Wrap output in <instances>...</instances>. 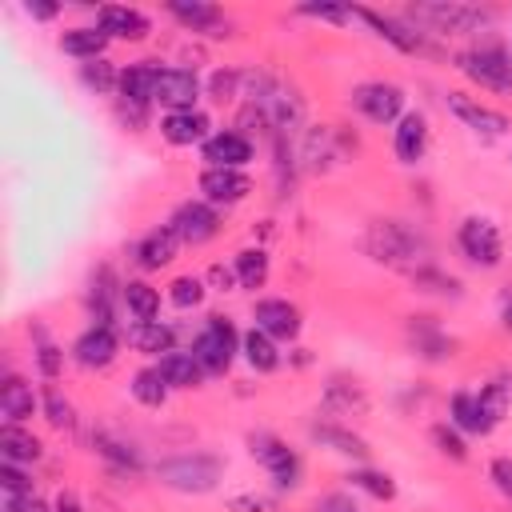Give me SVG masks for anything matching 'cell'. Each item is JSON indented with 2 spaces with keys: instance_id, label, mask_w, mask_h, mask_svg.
<instances>
[{
  "instance_id": "obj_16",
  "label": "cell",
  "mask_w": 512,
  "mask_h": 512,
  "mask_svg": "<svg viewBox=\"0 0 512 512\" xmlns=\"http://www.w3.org/2000/svg\"><path fill=\"white\" fill-rule=\"evenodd\" d=\"M252 316H256V328H264L272 340H292L300 332V312L288 300H256Z\"/></svg>"
},
{
  "instance_id": "obj_35",
  "label": "cell",
  "mask_w": 512,
  "mask_h": 512,
  "mask_svg": "<svg viewBox=\"0 0 512 512\" xmlns=\"http://www.w3.org/2000/svg\"><path fill=\"white\" fill-rule=\"evenodd\" d=\"M348 484L360 488V492H368L372 500H396V484H392L388 472H376V468H352V472H348Z\"/></svg>"
},
{
  "instance_id": "obj_26",
  "label": "cell",
  "mask_w": 512,
  "mask_h": 512,
  "mask_svg": "<svg viewBox=\"0 0 512 512\" xmlns=\"http://www.w3.org/2000/svg\"><path fill=\"white\" fill-rule=\"evenodd\" d=\"M128 344L136 352H148V356H160V352H172V328L160 324V320H136L128 328Z\"/></svg>"
},
{
  "instance_id": "obj_12",
  "label": "cell",
  "mask_w": 512,
  "mask_h": 512,
  "mask_svg": "<svg viewBox=\"0 0 512 512\" xmlns=\"http://www.w3.org/2000/svg\"><path fill=\"white\" fill-rule=\"evenodd\" d=\"M412 16L416 20H432L440 32H472L476 24L488 20V12L468 8V4H416Z\"/></svg>"
},
{
  "instance_id": "obj_38",
  "label": "cell",
  "mask_w": 512,
  "mask_h": 512,
  "mask_svg": "<svg viewBox=\"0 0 512 512\" xmlns=\"http://www.w3.org/2000/svg\"><path fill=\"white\" fill-rule=\"evenodd\" d=\"M92 444H96V452H100V456H108L112 464H120V468H140L136 448H128L124 440H112L108 432H96V436H92Z\"/></svg>"
},
{
  "instance_id": "obj_39",
  "label": "cell",
  "mask_w": 512,
  "mask_h": 512,
  "mask_svg": "<svg viewBox=\"0 0 512 512\" xmlns=\"http://www.w3.org/2000/svg\"><path fill=\"white\" fill-rule=\"evenodd\" d=\"M168 300H172L176 308H196V304L204 300V280H200V276H176V280L168 284Z\"/></svg>"
},
{
  "instance_id": "obj_1",
  "label": "cell",
  "mask_w": 512,
  "mask_h": 512,
  "mask_svg": "<svg viewBox=\"0 0 512 512\" xmlns=\"http://www.w3.org/2000/svg\"><path fill=\"white\" fill-rule=\"evenodd\" d=\"M368 252L384 264H400V268H412V272L424 268L420 264L424 260V240L400 220H376L368 228Z\"/></svg>"
},
{
  "instance_id": "obj_10",
  "label": "cell",
  "mask_w": 512,
  "mask_h": 512,
  "mask_svg": "<svg viewBox=\"0 0 512 512\" xmlns=\"http://www.w3.org/2000/svg\"><path fill=\"white\" fill-rule=\"evenodd\" d=\"M444 104H448V112H452L460 124H468V128H476V132H484V136L508 132V116H504V112H496V108H488V104H480V100H472V96H464V92H448Z\"/></svg>"
},
{
  "instance_id": "obj_30",
  "label": "cell",
  "mask_w": 512,
  "mask_h": 512,
  "mask_svg": "<svg viewBox=\"0 0 512 512\" xmlns=\"http://www.w3.org/2000/svg\"><path fill=\"white\" fill-rule=\"evenodd\" d=\"M476 400H480V416H484V432H492L504 416H508V404H512V388L504 384V380H492V384H484L480 392H476Z\"/></svg>"
},
{
  "instance_id": "obj_7",
  "label": "cell",
  "mask_w": 512,
  "mask_h": 512,
  "mask_svg": "<svg viewBox=\"0 0 512 512\" xmlns=\"http://www.w3.org/2000/svg\"><path fill=\"white\" fill-rule=\"evenodd\" d=\"M248 444H252V456L276 476L280 488H296V484H300V456H296L284 440H276V436H268V432H256Z\"/></svg>"
},
{
  "instance_id": "obj_11",
  "label": "cell",
  "mask_w": 512,
  "mask_h": 512,
  "mask_svg": "<svg viewBox=\"0 0 512 512\" xmlns=\"http://www.w3.org/2000/svg\"><path fill=\"white\" fill-rule=\"evenodd\" d=\"M200 192L208 204H240L252 192V180L240 168H204L200 172Z\"/></svg>"
},
{
  "instance_id": "obj_17",
  "label": "cell",
  "mask_w": 512,
  "mask_h": 512,
  "mask_svg": "<svg viewBox=\"0 0 512 512\" xmlns=\"http://www.w3.org/2000/svg\"><path fill=\"white\" fill-rule=\"evenodd\" d=\"M116 352H120L116 332H112V328H96V324L72 344V356H76V364H84V368H108V364L116 360Z\"/></svg>"
},
{
  "instance_id": "obj_36",
  "label": "cell",
  "mask_w": 512,
  "mask_h": 512,
  "mask_svg": "<svg viewBox=\"0 0 512 512\" xmlns=\"http://www.w3.org/2000/svg\"><path fill=\"white\" fill-rule=\"evenodd\" d=\"M412 340H416V352H424V356H432V360L452 356V340H444L428 320H416V324H412Z\"/></svg>"
},
{
  "instance_id": "obj_28",
  "label": "cell",
  "mask_w": 512,
  "mask_h": 512,
  "mask_svg": "<svg viewBox=\"0 0 512 512\" xmlns=\"http://www.w3.org/2000/svg\"><path fill=\"white\" fill-rule=\"evenodd\" d=\"M120 300H124V308H128L136 320H156V316H160V292H156L152 284H144V280L120 284Z\"/></svg>"
},
{
  "instance_id": "obj_44",
  "label": "cell",
  "mask_w": 512,
  "mask_h": 512,
  "mask_svg": "<svg viewBox=\"0 0 512 512\" xmlns=\"http://www.w3.org/2000/svg\"><path fill=\"white\" fill-rule=\"evenodd\" d=\"M488 480L512 500V456H496V460L488 464Z\"/></svg>"
},
{
  "instance_id": "obj_29",
  "label": "cell",
  "mask_w": 512,
  "mask_h": 512,
  "mask_svg": "<svg viewBox=\"0 0 512 512\" xmlns=\"http://www.w3.org/2000/svg\"><path fill=\"white\" fill-rule=\"evenodd\" d=\"M0 452H4V460H12V464H32V460H40V440H36L32 432H24L20 424H4V432H0Z\"/></svg>"
},
{
  "instance_id": "obj_43",
  "label": "cell",
  "mask_w": 512,
  "mask_h": 512,
  "mask_svg": "<svg viewBox=\"0 0 512 512\" xmlns=\"http://www.w3.org/2000/svg\"><path fill=\"white\" fill-rule=\"evenodd\" d=\"M300 16H316V20L344 24V20L352 16V8H344V4H300Z\"/></svg>"
},
{
  "instance_id": "obj_33",
  "label": "cell",
  "mask_w": 512,
  "mask_h": 512,
  "mask_svg": "<svg viewBox=\"0 0 512 512\" xmlns=\"http://www.w3.org/2000/svg\"><path fill=\"white\" fill-rule=\"evenodd\" d=\"M132 396L144 404V408H160L168 400V380L160 376V368H140L132 376Z\"/></svg>"
},
{
  "instance_id": "obj_20",
  "label": "cell",
  "mask_w": 512,
  "mask_h": 512,
  "mask_svg": "<svg viewBox=\"0 0 512 512\" xmlns=\"http://www.w3.org/2000/svg\"><path fill=\"white\" fill-rule=\"evenodd\" d=\"M400 164H416L428 148V120L420 112H404L400 124H396V140H392Z\"/></svg>"
},
{
  "instance_id": "obj_5",
  "label": "cell",
  "mask_w": 512,
  "mask_h": 512,
  "mask_svg": "<svg viewBox=\"0 0 512 512\" xmlns=\"http://www.w3.org/2000/svg\"><path fill=\"white\" fill-rule=\"evenodd\" d=\"M168 228L180 236V244H208L216 232H220V216H216V208L208 204V200H184L176 212H172V220H168Z\"/></svg>"
},
{
  "instance_id": "obj_42",
  "label": "cell",
  "mask_w": 512,
  "mask_h": 512,
  "mask_svg": "<svg viewBox=\"0 0 512 512\" xmlns=\"http://www.w3.org/2000/svg\"><path fill=\"white\" fill-rule=\"evenodd\" d=\"M0 484H4L8 496H28V492H32V476H28L20 464H12V460L0 464Z\"/></svg>"
},
{
  "instance_id": "obj_51",
  "label": "cell",
  "mask_w": 512,
  "mask_h": 512,
  "mask_svg": "<svg viewBox=\"0 0 512 512\" xmlns=\"http://www.w3.org/2000/svg\"><path fill=\"white\" fill-rule=\"evenodd\" d=\"M232 508H248V512H264V508H268V500H264V496H236V500H232Z\"/></svg>"
},
{
  "instance_id": "obj_32",
  "label": "cell",
  "mask_w": 512,
  "mask_h": 512,
  "mask_svg": "<svg viewBox=\"0 0 512 512\" xmlns=\"http://www.w3.org/2000/svg\"><path fill=\"white\" fill-rule=\"evenodd\" d=\"M312 436H316L320 444H328L332 452H340V456H356V460H364V456H368V444H364L360 436H352L348 428H336V424H316V428H312Z\"/></svg>"
},
{
  "instance_id": "obj_13",
  "label": "cell",
  "mask_w": 512,
  "mask_h": 512,
  "mask_svg": "<svg viewBox=\"0 0 512 512\" xmlns=\"http://www.w3.org/2000/svg\"><path fill=\"white\" fill-rule=\"evenodd\" d=\"M96 24L104 36H116V40H144L152 32L148 16L140 8H124V4H104L96 12Z\"/></svg>"
},
{
  "instance_id": "obj_31",
  "label": "cell",
  "mask_w": 512,
  "mask_h": 512,
  "mask_svg": "<svg viewBox=\"0 0 512 512\" xmlns=\"http://www.w3.org/2000/svg\"><path fill=\"white\" fill-rule=\"evenodd\" d=\"M448 424L452 428H460V432H480L484 436V416H480V400H476V392H456L452 396V404H448Z\"/></svg>"
},
{
  "instance_id": "obj_3",
  "label": "cell",
  "mask_w": 512,
  "mask_h": 512,
  "mask_svg": "<svg viewBox=\"0 0 512 512\" xmlns=\"http://www.w3.org/2000/svg\"><path fill=\"white\" fill-rule=\"evenodd\" d=\"M236 348H240V336L224 316H208L192 340V356L200 360L204 372H228V364L236 360Z\"/></svg>"
},
{
  "instance_id": "obj_24",
  "label": "cell",
  "mask_w": 512,
  "mask_h": 512,
  "mask_svg": "<svg viewBox=\"0 0 512 512\" xmlns=\"http://www.w3.org/2000/svg\"><path fill=\"white\" fill-rule=\"evenodd\" d=\"M156 368H160V376L168 380V388H196L200 376H204V368H200V360L192 356V348H188V352H176V348L164 352Z\"/></svg>"
},
{
  "instance_id": "obj_40",
  "label": "cell",
  "mask_w": 512,
  "mask_h": 512,
  "mask_svg": "<svg viewBox=\"0 0 512 512\" xmlns=\"http://www.w3.org/2000/svg\"><path fill=\"white\" fill-rule=\"evenodd\" d=\"M40 400H44V416H48L56 428H72V424H76V408L60 396V388H44Z\"/></svg>"
},
{
  "instance_id": "obj_19",
  "label": "cell",
  "mask_w": 512,
  "mask_h": 512,
  "mask_svg": "<svg viewBox=\"0 0 512 512\" xmlns=\"http://www.w3.org/2000/svg\"><path fill=\"white\" fill-rule=\"evenodd\" d=\"M156 60H140V64H128V68H120V100L124 104H140V108H148L152 104V84H156Z\"/></svg>"
},
{
  "instance_id": "obj_49",
  "label": "cell",
  "mask_w": 512,
  "mask_h": 512,
  "mask_svg": "<svg viewBox=\"0 0 512 512\" xmlns=\"http://www.w3.org/2000/svg\"><path fill=\"white\" fill-rule=\"evenodd\" d=\"M24 12H28V16H36V20H52V16L60 12V4H36V0H28V4H24Z\"/></svg>"
},
{
  "instance_id": "obj_6",
  "label": "cell",
  "mask_w": 512,
  "mask_h": 512,
  "mask_svg": "<svg viewBox=\"0 0 512 512\" xmlns=\"http://www.w3.org/2000/svg\"><path fill=\"white\" fill-rule=\"evenodd\" d=\"M456 240H460V252H464L472 264H480V268L500 264V252H504V248H500V232H496L492 220H484V216H468V220L460 224Z\"/></svg>"
},
{
  "instance_id": "obj_41",
  "label": "cell",
  "mask_w": 512,
  "mask_h": 512,
  "mask_svg": "<svg viewBox=\"0 0 512 512\" xmlns=\"http://www.w3.org/2000/svg\"><path fill=\"white\" fill-rule=\"evenodd\" d=\"M432 444H436L444 456H452V460H468V448H464V440H460V428H452V424H436V428H432Z\"/></svg>"
},
{
  "instance_id": "obj_45",
  "label": "cell",
  "mask_w": 512,
  "mask_h": 512,
  "mask_svg": "<svg viewBox=\"0 0 512 512\" xmlns=\"http://www.w3.org/2000/svg\"><path fill=\"white\" fill-rule=\"evenodd\" d=\"M36 364H40V372L52 380V376L60 372V348L48 344V340H40V348H36Z\"/></svg>"
},
{
  "instance_id": "obj_14",
  "label": "cell",
  "mask_w": 512,
  "mask_h": 512,
  "mask_svg": "<svg viewBox=\"0 0 512 512\" xmlns=\"http://www.w3.org/2000/svg\"><path fill=\"white\" fill-rule=\"evenodd\" d=\"M200 152H204L208 168H244L252 160V140L240 132H212Z\"/></svg>"
},
{
  "instance_id": "obj_48",
  "label": "cell",
  "mask_w": 512,
  "mask_h": 512,
  "mask_svg": "<svg viewBox=\"0 0 512 512\" xmlns=\"http://www.w3.org/2000/svg\"><path fill=\"white\" fill-rule=\"evenodd\" d=\"M232 88H236V76H232V72H216V76H212V96H216V100H228Z\"/></svg>"
},
{
  "instance_id": "obj_9",
  "label": "cell",
  "mask_w": 512,
  "mask_h": 512,
  "mask_svg": "<svg viewBox=\"0 0 512 512\" xmlns=\"http://www.w3.org/2000/svg\"><path fill=\"white\" fill-rule=\"evenodd\" d=\"M196 96H200V80H196V72H188V68H160V72H156L152 100L164 104L168 112H184V108H192Z\"/></svg>"
},
{
  "instance_id": "obj_21",
  "label": "cell",
  "mask_w": 512,
  "mask_h": 512,
  "mask_svg": "<svg viewBox=\"0 0 512 512\" xmlns=\"http://www.w3.org/2000/svg\"><path fill=\"white\" fill-rule=\"evenodd\" d=\"M176 248H180V236L164 224V228H152L140 244H136V260H140V268H164V264H172V256H176Z\"/></svg>"
},
{
  "instance_id": "obj_4",
  "label": "cell",
  "mask_w": 512,
  "mask_h": 512,
  "mask_svg": "<svg viewBox=\"0 0 512 512\" xmlns=\"http://www.w3.org/2000/svg\"><path fill=\"white\" fill-rule=\"evenodd\" d=\"M456 68L476 80L480 88H492V92H512V56L496 44L488 48H468L456 56Z\"/></svg>"
},
{
  "instance_id": "obj_34",
  "label": "cell",
  "mask_w": 512,
  "mask_h": 512,
  "mask_svg": "<svg viewBox=\"0 0 512 512\" xmlns=\"http://www.w3.org/2000/svg\"><path fill=\"white\" fill-rule=\"evenodd\" d=\"M232 268H236V280H240L244 288H260V284L268 280V256H264L260 248H244V252H236Z\"/></svg>"
},
{
  "instance_id": "obj_37",
  "label": "cell",
  "mask_w": 512,
  "mask_h": 512,
  "mask_svg": "<svg viewBox=\"0 0 512 512\" xmlns=\"http://www.w3.org/2000/svg\"><path fill=\"white\" fill-rule=\"evenodd\" d=\"M80 80H84L88 88H96V92H116V88H120V72H116L108 60H88V64H80Z\"/></svg>"
},
{
  "instance_id": "obj_8",
  "label": "cell",
  "mask_w": 512,
  "mask_h": 512,
  "mask_svg": "<svg viewBox=\"0 0 512 512\" xmlns=\"http://www.w3.org/2000/svg\"><path fill=\"white\" fill-rule=\"evenodd\" d=\"M352 104L372 120V124H392L404 116V92L396 84H384V80H372V84H360L352 92Z\"/></svg>"
},
{
  "instance_id": "obj_25",
  "label": "cell",
  "mask_w": 512,
  "mask_h": 512,
  "mask_svg": "<svg viewBox=\"0 0 512 512\" xmlns=\"http://www.w3.org/2000/svg\"><path fill=\"white\" fill-rule=\"evenodd\" d=\"M168 12H172L180 24H188L192 32H208V36H220L216 28H220V24H228V20H224V12H220L216 4H184V0H172V4H168Z\"/></svg>"
},
{
  "instance_id": "obj_53",
  "label": "cell",
  "mask_w": 512,
  "mask_h": 512,
  "mask_svg": "<svg viewBox=\"0 0 512 512\" xmlns=\"http://www.w3.org/2000/svg\"><path fill=\"white\" fill-rule=\"evenodd\" d=\"M352 512H356V508H352Z\"/></svg>"
},
{
  "instance_id": "obj_50",
  "label": "cell",
  "mask_w": 512,
  "mask_h": 512,
  "mask_svg": "<svg viewBox=\"0 0 512 512\" xmlns=\"http://www.w3.org/2000/svg\"><path fill=\"white\" fill-rule=\"evenodd\" d=\"M52 512H84V504L76 500V492H60L56 504H52Z\"/></svg>"
},
{
  "instance_id": "obj_23",
  "label": "cell",
  "mask_w": 512,
  "mask_h": 512,
  "mask_svg": "<svg viewBox=\"0 0 512 512\" xmlns=\"http://www.w3.org/2000/svg\"><path fill=\"white\" fill-rule=\"evenodd\" d=\"M60 48L68 52V56H76V60H104V48H108V36L100 32V24H84V28H64V36H60Z\"/></svg>"
},
{
  "instance_id": "obj_2",
  "label": "cell",
  "mask_w": 512,
  "mask_h": 512,
  "mask_svg": "<svg viewBox=\"0 0 512 512\" xmlns=\"http://www.w3.org/2000/svg\"><path fill=\"white\" fill-rule=\"evenodd\" d=\"M220 472H224V464L216 456H204V452H188V456H172V460H160L156 464L160 484H168L176 492H192V496L212 492L216 480H220Z\"/></svg>"
},
{
  "instance_id": "obj_47",
  "label": "cell",
  "mask_w": 512,
  "mask_h": 512,
  "mask_svg": "<svg viewBox=\"0 0 512 512\" xmlns=\"http://www.w3.org/2000/svg\"><path fill=\"white\" fill-rule=\"evenodd\" d=\"M208 280L220 288V292H232V284H236V268H224V264H212L208 268Z\"/></svg>"
},
{
  "instance_id": "obj_18",
  "label": "cell",
  "mask_w": 512,
  "mask_h": 512,
  "mask_svg": "<svg viewBox=\"0 0 512 512\" xmlns=\"http://www.w3.org/2000/svg\"><path fill=\"white\" fill-rule=\"evenodd\" d=\"M352 16H360L380 40H388L392 48H400V52H424V40L412 32V28H404L400 20H392V16H384V12H376V8H352Z\"/></svg>"
},
{
  "instance_id": "obj_15",
  "label": "cell",
  "mask_w": 512,
  "mask_h": 512,
  "mask_svg": "<svg viewBox=\"0 0 512 512\" xmlns=\"http://www.w3.org/2000/svg\"><path fill=\"white\" fill-rule=\"evenodd\" d=\"M160 136L176 148H188V144H204L208 140V116L196 112V108H184V112H164L160 120Z\"/></svg>"
},
{
  "instance_id": "obj_22",
  "label": "cell",
  "mask_w": 512,
  "mask_h": 512,
  "mask_svg": "<svg viewBox=\"0 0 512 512\" xmlns=\"http://www.w3.org/2000/svg\"><path fill=\"white\" fill-rule=\"evenodd\" d=\"M0 412H4V424H24L32 412H36V392L32 384H24L20 376H8L0 384Z\"/></svg>"
},
{
  "instance_id": "obj_27",
  "label": "cell",
  "mask_w": 512,
  "mask_h": 512,
  "mask_svg": "<svg viewBox=\"0 0 512 512\" xmlns=\"http://www.w3.org/2000/svg\"><path fill=\"white\" fill-rule=\"evenodd\" d=\"M240 352H244V360H248L256 372H272V368L280 364L276 340H272L264 328H252V332H244V336H240Z\"/></svg>"
},
{
  "instance_id": "obj_52",
  "label": "cell",
  "mask_w": 512,
  "mask_h": 512,
  "mask_svg": "<svg viewBox=\"0 0 512 512\" xmlns=\"http://www.w3.org/2000/svg\"><path fill=\"white\" fill-rule=\"evenodd\" d=\"M504 324L512 328V304H504Z\"/></svg>"
},
{
  "instance_id": "obj_46",
  "label": "cell",
  "mask_w": 512,
  "mask_h": 512,
  "mask_svg": "<svg viewBox=\"0 0 512 512\" xmlns=\"http://www.w3.org/2000/svg\"><path fill=\"white\" fill-rule=\"evenodd\" d=\"M4 512H52L36 492H28V496H8L4 500Z\"/></svg>"
}]
</instances>
